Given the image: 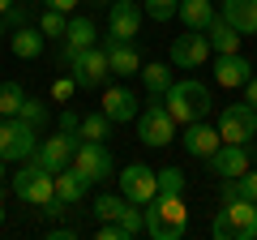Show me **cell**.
<instances>
[{
	"mask_svg": "<svg viewBox=\"0 0 257 240\" xmlns=\"http://www.w3.org/2000/svg\"><path fill=\"white\" fill-rule=\"evenodd\" d=\"M167 111H172L176 125H193V120H206L214 111V99H210V86L197 82V77H184V82H172V90L163 94Z\"/></svg>",
	"mask_w": 257,
	"mask_h": 240,
	"instance_id": "6da1fadb",
	"label": "cell"
},
{
	"mask_svg": "<svg viewBox=\"0 0 257 240\" xmlns=\"http://www.w3.org/2000/svg\"><path fill=\"white\" fill-rule=\"evenodd\" d=\"M9 193L18 197L22 206H35V210H39V206H47L56 197V176L47 172L39 159H26V163L9 176Z\"/></svg>",
	"mask_w": 257,
	"mask_h": 240,
	"instance_id": "7a4b0ae2",
	"label": "cell"
},
{
	"mask_svg": "<svg viewBox=\"0 0 257 240\" xmlns=\"http://www.w3.org/2000/svg\"><path fill=\"white\" fill-rule=\"evenodd\" d=\"M146 219V236L150 240H180L189 227V210H184V197H150V210H142Z\"/></svg>",
	"mask_w": 257,
	"mask_h": 240,
	"instance_id": "3957f363",
	"label": "cell"
},
{
	"mask_svg": "<svg viewBox=\"0 0 257 240\" xmlns=\"http://www.w3.org/2000/svg\"><path fill=\"white\" fill-rule=\"evenodd\" d=\"M210 231L219 240H257V202H248V197L223 202V210L214 214Z\"/></svg>",
	"mask_w": 257,
	"mask_h": 240,
	"instance_id": "277c9868",
	"label": "cell"
},
{
	"mask_svg": "<svg viewBox=\"0 0 257 240\" xmlns=\"http://www.w3.org/2000/svg\"><path fill=\"white\" fill-rule=\"evenodd\" d=\"M176 125L172 120V111H167V103L159 99V94H150V103H142V111H138V138H142V146H172L176 142Z\"/></svg>",
	"mask_w": 257,
	"mask_h": 240,
	"instance_id": "5b68a950",
	"label": "cell"
},
{
	"mask_svg": "<svg viewBox=\"0 0 257 240\" xmlns=\"http://www.w3.org/2000/svg\"><path fill=\"white\" fill-rule=\"evenodd\" d=\"M35 150H39V129L35 125H26L18 116L0 120V159L5 163H26V159H35Z\"/></svg>",
	"mask_w": 257,
	"mask_h": 240,
	"instance_id": "8992f818",
	"label": "cell"
},
{
	"mask_svg": "<svg viewBox=\"0 0 257 240\" xmlns=\"http://www.w3.org/2000/svg\"><path fill=\"white\" fill-rule=\"evenodd\" d=\"M69 167L82 176L86 185H99V180H111V176H116V159H111V150L103 146V142H77Z\"/></svg>",
	"mask_w": 257,
	"mask_h": 240,
	"instance_id": "52a82bcc",
	"label": "cell"
},
{
	"mask_svg": "<svg viewBox=\"0 0 257 240\" xmlns=\"http://www.w3.org/2000/svg\"><path fill=\"white\" fill-rule=\"evenodd\" d=\"M94 219H99V223H120L128 240L138 236V231H146L142 210H133V202H128L124 193H103V197H94Z\"/></svg>",
	"mask_w": 257,
	"mask_h": 240,
	"instance_id": "ba28073f",
	"label": "cell"
},
{
	"mask_svg": "<svg viewBox=\"0 0 257 240\" xmlns=\"http://www.w3.org/2000/svg\"><path fill=\"white\" fill-rule=\"evenodd\" d=\"M116 185L133 206H150V197H159V172L146 163H128V167H120Z\"/></svg>",
	"mask_w": 257,
	"mask_h": 240,
	"instance_id": "9c48e42d",
	"label": "cell"
},
{
	"mask_svg": "<svg viewBox=\"0 0 257 240\" xmlns=\"http://www.w3.org/2000/svg\"><path fill=\"white\" fill-rule=\"evenodd\" d=\"M219 138L236 142V146H248L257 138V107L248 103H231V107L219 111Z\"/></svg>",
	"mask_w": 257,
	"mask_h": 240,
	"instance_id": "30bf717a",
	"label": "cell"
},
{
	"mask_svg": "<svg viewBox=\"0 0 257 240\" xmlns=\"http://www.w3.org/2000/svg\"><path fill=\"white\" fill-rule=\"evenodd\" d=\"M69 73H73L77 90H94V86H107L111 65H107V52H103V43L86 47V52L73 60V65H69Z\"/></svg>",
	"mask_w": 257,
	"mask_h": 240,
	"instance_id": "8fae6325",
	"label": "cell"
},
{
	"mask_svg": "<svg viewBox=\"0 0 257 240\" xmlns=\"http://www.w3.org/2000/svg\"><path fill=\"white\" fill-rule=\"evenodd\" d=\"M99 43V26H94V18H82V13H77V18H69V30H64V39H60V65L69 69L77 60V56L86 52V47H94Z\"/></svg>",
	"mask_w": 257,
	"mask_h": 240,
	"instance_id": "7c38bea8",
	"label": "cell"
},
{
	"mask_svg": "<svg viewBox=\"0 0 257 240\" xmlns=\"http://www.w3.org/2000/svg\"><path fill=\"white\" fill-rule=\"evenodd\" d=\"M77 142H82L77 133H64V129H56V133H52L47 142H39L35 159H39V163H43L47 172L56 176V172H64V167L73 163V150H77Z\"/></svg>",
	"mask_w": 257,
	"mask_h": 240,
	"instance_id": "4fadbf2b",
	"label": "cell"
},
{
	"mask_svg": "<svg viewBox=\"0 0 257 240\" xmlns=\"http://www.w3.org/2000/svg\"><path fill=\"white\" fill-rule=\"evenodd\" d=\"M210 60V39L206 30H184L180 39H172V65L176 69H202Z\"/></svg>",
	"mask_w": 257,
	"mask_h": 240,
	"instance_id": "5bb4252c",
	"label": "cell"
},
{
	"mask_svg": "<svg viewBox=\"0 0 257 240\" xmlns=\"http://www.w3.org/2000/svg\"><path fill=\"white\" fill-rule=\"evenodd\" d=\"M142 22H146V9L138 0H111L107 5V35L111 39H138Z\"/></svg>",
	"mask_w": 257,
	"mask_h": 240,
	"instance_id": "9a60e30c",
	"label": "cell"
},
{
	"mask_svg": "<svg viewBox=\"0 0 257 240\" xmlns=\"http://www.w3.org/2000/svg\"><path fill=\"white\" fill-rule=\"evenodd\" d=\"M248 163H253L248 146H236V142H223V146L214 150L210 159H206L210 176H219V180H236V176H244V172H248Z\"/></svg>",
	"mask_w": 257,
	"mask_h": 240,
	"instance_id": "2e32d148",
	"label": "cell"
},
{
	"mask_svg": "<svg viewBox=\"0 0 257 240\" xmlns=\"http://www.w3.org/2000/svg\"><path fill=\"white\" fill-rule=\"evenodd\" d=\"M103 52H107V65H111V77H138L142 73V56L133 47V39H103Z\"/></svg>",
	"mask_w": 257,
	"mask_h": 240,
	"instance_id": "e0dca14e",
	"label": "cell"
},
{
	"mask_svg": "<svg viewBox=\"0 0 257 240\" xmlns=\"http://www.w3.org/2000/svg\"><path fill=\"white\" fill-rule=\"evenodd\" d=\"M99 107L111 116V125H128V120H138L142 103H138V94L128 90V86H103V103Z\"/></svg>",
	"mask_w": 257,
	"mask_h": 240,
	"instance_id": "ac0fdd59",
	"label": "cell"
},
{
	"mask_svg": "<svg viewBox=\"0 0 257 240\" xmlns=\"http://www.w3.org/2000/svg\"><path fill=\"white\" fill-rule=\"evenodd\" d=\"M223 146V138H219V125H206V120H193V125H184V150H189L193 159H210L214 150Z\"/></svg>",
	"mask_w": 257,
	"mask_h": 240,
	"instance_id": "d6986e66",
	"label": "cell"
},
{
	"mask_svg": "<svg viewBox=\"0 0 257 240\" xmlns=\"http://www.w3.org/2000/svg\"><path fill=\"white\" fill-rule=\"evenodd\" d=\"M248 77H253V65H248L240 52H227V56H219V60H214V82L227 86V90H244Z\"/></svg>",
	"mask_w": 257,
	"mask_h": 240,
	"instance_id": "ffe728a7",
	"label": "cell"
},
{
	"mask_svg": "<svg viewBox=\"0 0 257 240\" xmlns=\"http://www.w3.org/2000/svg\"><path fill=\"white\" fill-rule=\"evenodd\" d=\"M219 18L231 22L240 35H257V0H219Z\"/></svg>",
	"mask_w": 257,
	"mask_h": 240,
	"instance_id": "44dd1931",
	"label": "cell"
},
{
	"mask_svg": "<svg viewBox=\"0 0 257 240\" xmlns=\"http://www.w3.org/2000/svg\"><path fill=\"white\" fill-rule=\"evenodd\" d=\"M176 18L184 22V30H206L219 18V5H214V0H180V5H176Z\"/></svg>",
	"mask_w": 257,
	"mask_h": 240,
	"instance_id": "7402d4cb",
	"label": "cell"
},
{
	"mask_svg": "<svg viewBox=\"0 0 257 240\" xmlns=\"http://www.w3.org/2000/svg\"><path fill=\"white\" fill-rule=\"evenodd\" d=\"M9 47H13L18 60H39L43 47H47V39H43V30H39V26H18L9 35Z\"/></svg>",
	"mask_w": 257,
	"mask_h": 240,
	"instance_id": "603a6c76",
	"label": "cell"
},
{
	"mask_svg": "<svg viewBox=\"0 0 257 240\" xmlns=\"http://www.w3.org/2000/svg\"><path fill=\"white\" fill-rule=\"evenodd\" d=\"M206 39H210V52H214V56L240 52V30L231 26V22H223V18H214L210 26H206Z\"/></svg>",
	"mask_w": 257,
	"mask_h": 240,
	"instance_id": "cb8c5ba5",
	"label": "cell"
},
{
	"mask_svg": "<svg viewBox=\"0 0 257 240\" xmlns=\"http://www.w3.org/2000/svg\"><path fill=\"white\" fill-rule=\"evenodd\" d=\"M86 189H90V185H86L82 176L73 172V167L56 172V197H60L64 206H82V202H86Z\"/></svg>",
	"mask_w": 257,
	"mask_h": 240,
	"instance_id": "d4e9b609",
	"label": "cell"
},
{
	"mask_svg": "<svg viewBox=\"0 0 257 240\" xmlns=\"http://www.w3.org/2000/svg\"><path fill=\"white\" fill-rule=\"evenodd\" d=\"M107 133H111V116L103 107L82 116V129H77V138H82V142H107Z\"/></svg>",
	"mask_w": 257,
	"mask_h": 240,
	"instance_id": "484cf974",
	"label": "cell"
},
{
	"mask_svg": "<svg viewBox=\"0 0 257 240\" xmlns=\"http://www.w3.org/2000/svg\"><path fill=\"white\" fill-rule=\"evenodd\" d=\"M138 77H142V86H146L150 94H159V99H163V94L172 90V82H176L167 65H142V73H138Z\"/></svg>",
	"mask_w": 257,
	"mask_h": 240,
	"instance_id": "4316f807",
	"label": "cell"
},
{
	"mask_svg": "<svg viewBox=\"0 0 257 240\" xmlns=\"http://www.w3.org/2000/svg\"><path fill=\"white\" fill-rule=\"evenodd\" d=\"M22 103H26V90L18 82H0V116H18Z\"/></svg>",
	"mask_w": 257,
	"mask_h": 240,
	"instance_id": "83f0119b",
	"label": "cell"
},
{
	"mask_svg": "<svg viewBox=\"0 0 257 240\" xmlns=\"http://www.w3.org/2000/svg\"><path fill=\"white\" fill-rule=\"evenodd\" d=\"M39 30H43V39H56V43H60L64 30H69V18H64L60 9H43V18H39Z\"/></svg>",
	"mask_w": 257,
	"mask_h": 240,
	"instance_id": "f1b7e54d",
	"label": "cell"
},
{
	"mask_svg": "<svg viewBox=\"0 0 257 240\" xmlns=\"http://www.w3.org/2000/svg\"><path fill=\"white\" fill-rule=\"evenodd\" d=\"M159 193L163 197H184V172L180 167H159Z\"/></svg>",
	"mask_w": 257,
	"mask_h": 240,
	"instance_id": "f546056e",
	"label": "cell"
},
{
	"mask_svg": "<svg viewBox=\"0 0 257 240\" xmlns=\"http://www.w3.org/2000/svg\"><path fill=\"white\" fill-rule=\"evenodd\" d=\"M47 116H52V107H47L43 99H30V94H26V103H22L18 120H26V125H35V129H43V125H47Z\"/></svg>",
	"mask_w": 257,
	"mask_h": 240,
	"instance_id": "4dcf8cb0",
	"label": "cell"
},
{
	"mask_svg": "<svg viewBox=\"0 0 257 240\" xmlns=\"http://www.w3.org/2000/svg\"><path fill=\"white\" fill-rule=\"evenodd\" d=\"M176 5H180V0H142L146 18H155V22H172L176 18Z\"/></svg>",
	"mask_w": 257,
	"mask_h": 240,
	"instance_id": "1f68e13d",
	"label": "cell"
},
{
	"mask_svg": "<svg viewBox=\"0 0 257 240\" xmlns=\"http://www.w3.org/2000/svg\"><path fill=\"white\" fill-rule=\"evenodd\" d=\"M73 94H77V82H73V73H69V77H56V82H52V99H56V103H69Z\"/></svg>",
	"mask_w": 257,
	"mask_h": 240,
	"instance_id": "d6a6232c",
	"label": "cell"
},
{
	"mask_svg": "<svg viewBox=\"0 0 257 240\" xmlns=\"http://www.w3.org/2000/svg\"><path fill=\"white\" fill-rule=\"evenodd\" d=\"M5 26H13V30H18V26H30V9L13 0L9 9H5Z\"/></svg>",
	"mask_w": 257,
	"mask_h": 240,
	"instance_id": "836d02e7",
	"label": "cell"
},
{
	"mask_svg": "<svg viewBox=\"0 0 257 240\" xmlns=\"http://www.w3.org/2000/svg\"><path fill=\"white\" fill-rule=\"evenodd\" d=\"M240 197H248V202H257V172L248 167L244 176H240Z\"/></svg>",
	"mask_w": 257,
	"mask_h": 240,
	"instance_id": "e575fe53",
	"label": "cell"
},
{
	"mask_svg": "<svg viewBox=\"0 0 257 240\" xmlns=\"http://www.w3.org/2000/svg\"><path fill=\"white\" fill-rule=\"evenodd\" d=\"M60 129L64 133H77V129H82V116H77L73 107H60Z\"/></svg>",
	"mask_w": 257,
	"mask_h": 240,
	"instance_id": "d590c367",
	"label": "cell"
},
{
	"mask_svg": "<svg viewBox=\"0 0 257 240\" xmlns=\"http://www.w3.org/2000/svg\"><path fill=\"white\" fill-rule=\"evenodd\" d=\"M99 240H128V236H124L120 223H103V227H99Z\"/></svg>",
	"mask_w": 257,
	"mask_h": 240,
	"instance_id": "8d00e7d4",
	"label": "cell"
},
{
	"mask_svg": "<svg viewBox=\"0 0 257 240\" xmlns=\"http://www.w3.org/2000/svg\"><path fill=\"white\" fill-rule=\"evenodd\" d=\"M43 9H60V13H73L77 0H43Z\"/></svg>",
	"mask_w": 257,
	"mask_h": 240,
	"instance_id": "74e56055",
	"label": "cell"
},
{
	"mask_svg": "<svg viewBox=\"0 0 257 240\" xmlns=\"http://www.w3.org/2000/svg\"><path fill=\"white\" fill-rule=\"evenodd\" d=\"M244 103H248V107H257V73L244 82Z\"/></svg>",
	"mask_w": 257,
	"mask_h": 240,
	"instance_id": "f35d334b",
	"label": "cell"
},
{
	"mask_svg": "<svg viewBox=\"0 0 257 240\" xmlns=\"http://www.w3.org/2000/svg\"><path fill=\"white\" fill-rule=\"evenodd\" d=\"M47 236H52V240H77V231L73 227H52Z\"/></svg>",
	"mask_w": 257,
	"mask_h": 240,
	"instance_id": "ab89813d",
	"label": "cell"
},
{
	"mask_svg": "<svg viewBox=\"0 0 257 240\" xmlns=\"http://www.w3.org/2000/svg\"><path fill=\"white\" fill-rule=\"evenodd\" d=\"M9 5H13V0H0V18H5V9H9Z\"/></svg>",
	"mask_w": 257,
	"mask_h": 240,
	"instance_id": "60d3db41",
	"label": "cell"
},
{
	"mask_svg": "<svg viewBox=\"0 0 257 240\" xmlns=\"http://www.w3.org/2000/svg\"><path fill=\"white\" fill-rule=\"evenodd\" d=\"M5 176H9V172H5V159H0V180H5Z\"/></svg>",
	"mask_w": 257,
	"mask_h": 240,
	"instance_id": "b9f144b4",
	"label": "cell"
},
{
	"mask_svg": "<svg viewBox=\"0 0 257 240\" xmlns=\"http://www.w3.org/2000/svg\"><path fill=\"white\" fill-rule=\"evenodd\" d=\"M90 5H111V0H90Z\"/></svg>",
	"mask_w": 257,
	"mask_h": 240,
	"instance_id": "7bdbcfd3",
	"label": "cell"
},
{
	"mask_svg": "<svg viewBox=\"0 0 257 240\" xmlns=\"http://www.w3.org/2000/svg\"><path fill=\"white\" fill-rule=\"evenodd\" d=\"M0 39H5V18H0Z\"/></svg>",
	"mask_w": 257,
	"mask_h": 240,
	"instance_id": "ee69618b",
	"label": "cell"
},
{
	"mask_svg": "<svg viewBox=\"0 0 257 240\" xmlns=\"http://www.w3.org/2000/svg\"><path fill=\"white\" fill-rule=\"evenodd\" d=\"M0 223H5V206H0Z\"/></svg>",
	"mask_w": 257,
	"mask_h": 240,
	"instance_id": "f6af8a7d",
	"label": "cell"
},
{
	"mask_svg": "<svg viewBox=\"0 0 257 240\" xmlns=\"http://www.w3.org/2000/svg\"><path fill=\"white\" fill-rule=\"evenodd\" d=\"M214 5H219V0H214Z\"/></svg>",
	"mask_w": 257,
	"mask_h": 240,
	"instance_id": "bcb514c9",
	"label": "cell"
},
{
	"mask_svg": "<svg viewBox=\"0 0 257 240\" xmlns=\"http://www.w3.org/2000/svg\"><path fill=\"white\" fill-rule=\"evenodd\" d=\"M0 120H5V116H0Z\"/></svg>",
	"mask_w": 257,
	"mask_h": 240,
	"instance_id": "7dc6e473",
	"label": "cell"
}]
</instances>
